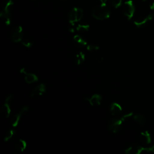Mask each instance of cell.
Here are the masks:
<instances>
[{
  "instance_id": "obj_1",
  "label": "cell",
  "mask_w": 154,
  "mask_h": 154,
  "mask_svg": "<svg viewBox=\"0 0 154 154\" xmlns=\"http://www.w3.org/2000/svg\"><path fill=\"white\" fill-rule=\"evenodd\" d=\"M111 11L106 4H101L100 5L95 7L91 11L92 16L97 20H105L109 17Z\"/></svg>"
},
{
  "instance_id": "obj_2",
  "label": "cell",
  "mask_w": 154,
  "mask_h": 154,
  "mask_svg": "<svg viewBox=\"0 0 154 154\" xmlns=\"http://www.w3.org/2000/svg\"><path fill=\"white\" fill-rule=\"evenodd\" d=\"M133 115L132 112H129L122 116L119 118H114L110 120L107 125L108 130L113 133H116L119 131L122 128V126L126 119L131 117Z\"/></svg>"
},
{
  "instance_id": "obj_3",
  "label": "cell",
  "mask_w": 154,
  "mask_h": 154,
  "mask_svg": "<svg viewBox=\"0 0 154 154\" xmlns=\"http://www.w3.org/2000/svg\"><path fill=\"white\" fill-rule=\"evenodd\" d=\"M13 100V94H9L5 99V102L0 108V116L4 119L10 117L11 113V104Z\"/></svg>"
},
{
  "instance_id": "obj_4",
  "label": "cell",
  "mask_w": 154,
  "mask_h": 154,
  "mask_svg": "<svg viewBox=\"0 0 154 154\" xmlns=\"http://www.w3.org/2000/svg\"><path fill=\"white\" fill-rule=\"evenodd\" d=\"M29 109V107L27 105L22 106L18 112L16 113L11 117L10 119L11 125L13 127H16L19 125L21 118L28 113Z\"/></svg>"
},
{
  "instance_id": "obj_5",
  "label": "cell",
  "mask_w": 154,
  "mask_h": 154,
  "mask_svg": "<svg viewBox=\"0 0 154 154\" xmlns=\"http://www.w3.org/2000/svg\"><path fill=\"white\" fill-rule=\"evenodd\" d=\"M83 14L84 11L82 8L79 7L73 8L69 13L68 18L69 23H75L80 21L83 17Z\"/></svg>"
},
{
  "instance_id": "obj_6",
  "label": "cell",
  "mask_w": 154,
  "mask_h": 154,
  "mask_svg": "<svg viewBox=\"0 0 154 154\" xmlns=\"http://www.w3.org/2000/svg\"><path fill=\"white\" fill-rule=\"evenodd\" d=\"M23 28L21 26H16L10 32V39L14 43L21 42L23 39Z\"/></svg>"
},
{
  "instance_id": "obj_7",
  "label": "cell",
  "mask_w": 154,
  "mask_h": 154,
  "mask_svg": "<svg viewBox=\"0 0 154 154\" xmlns=\"http://www.w3.org/2000/svg\"><path fill=\"white\" fill-rule=\"evenodd\" d=\"M135 12V7L132 0H128L124 2L123 5V14L127 17L128 20H131Z\"/></svg>"
},
{
  "instance_id": "obj_8",
  "label": "cell",
  "mask_w": 154,
  "mask_h": 154,
  "mask_svg": "<svg viewBox=\"0 0 154 154\" xmlns=\"http://www.w3.org/2000/svg\"><path fill=\"white\" fill-rule=\"evenodd\" d=\"M126 154H140L143 152H150V147H144L137 144H133L125 150Z\"/></svg>"
},
{
  "instance_id": "obj_9",
  "label": "cell",
  "mask_w": 154,
  "mask_h": 154,
  "mask_svg": "<svg viewBox=\"0 0 154 154\" xmlns=\"http://www.w3.org/2000/svg\"><path fill=\"white\" fill-rule=\"evenodd\" d=\"M19 72L21 74L23 75L24 80L27 84H32L38 80V77L35 74L28 72L24 67L20 68L19 69Z\"/></svg>"
},
{
  "instance_id": "obj_10",
  "label": "cell",
  "mask_w": 154,
  "mask_h": 154,
  "mask_svg": "<svg viewBox=\"0 0 154 154\" xmlns=\"http://www.w3.org/2000/svg\"><path fill=\"white\" fill-rule=\"evenodd\" d=\"M154 19V13H150L144 17H140L136 19L134 23L137 27H143L146 25L149 21Z\"/></svg>"
},
{
  "instance_id": "obj_11",
  "label": "cell",
  "mask_w": 154,
  "mask_h": 154,
  "mask_svg": "<svg viewBox=\"0 0 154 154\" xmlns=\"http://www.w3.org/2000/svg\"><path fill=\"white\" fill-rule=\"evenodd\" d=\"M46 91V87L45 84L42 83L36 86L29 93V96L31 97H35L42 96Z\"/></svg>"
},
{
  "instance_id": "obj_12",
  "label": "cell",
  "mask_w": 154,
  "mask_h": 154,
  "mask_svg": "<svg viewBox=\"0 0 154 154\" xmlns=\"http://www.w3.org/2000/svg\"><path fill=\"white\" fill-rule=\"evenodd\" d=\"M27 143L25 140L23 139L17 140L14 145V151L15 153H19L23 152L26 148Z\"/></svg>"
},
{
  "instance_id": "obj_13",
  "label": "cell",
  "mask_w": 154,
  "mask_h": 154,
  "mask_svg": "<svg viewBox=\"0 0 154 154\" xmlns=\"http://www.w3.org/2000/svg\"><path fill=\"white\" fill-rule=\"evenodd\" d=\"M85 99L89 103L91 106H99L101 103L102 96L99 94H94L90 98H85Z\"/></svg>"
},
{
  "instance_id": "obj_14",
  "label": "cell",
  "mask_w": 154,
  "mask_h": 154,
  "mask_svg": "<svg viewBox=\"0 0 154 154\" xmlns=\"http://www.w3.org/2000/svg\"><path fill=\"white\" fill-rule=\"evenodd\" d=\"M2 11L11 14L14 7V2L13 0H3L1 3Z\"/></svg>"
},
{
  "instance_id": "obj_15",
  "label": "cell",
  "mask_w": 154,
  "mask_h": 154,
  "mask_svg": "<svg viewBox=\"0 0 154 154\" xmlns=\"http://www.w3.org/2000/svg\"><path fill=\"white\" fill-rule=\"evenodd\" d=\"M122 106L116 102H112L109 106V111L112 116H118L122 111Z\"/></svg>"
},
{
  "instance_id": "obj_16",
  "label": "cell",
  "mask_w": 154,
  "mask_h": 154,
  "mask_svg": "<svg viewBox=\"0 0 154 154\" xmlns=\"http://www.w3.org/2000/svg\"><path fill=\"white\" fill-rule=\"evenodd\" d=\"M140 140L142 143L144 144H150L152 141V138L149 132L146 131L141 132L140 135Z\"/></svg>"
},
{
  "instance_id": "obj_17",
  "label": "cell",
  "mask_w": 154,
  "mask_h": 154,
  "mask_svg": "<svg viewBox=\"0 0 154 154\" xmlns=\"http://www.w3.org/2000/svg\"><path fill=\"white\" fill-rule=\"evenodd\" d=\"M0 17L5 25H9L11 23V14L2 10L0 13Z\"/></svg>"
},
{
  "instance_id": "obj_18",
  "label": "cell",
  "mask_w": 154,
  "mask_h": 154,
  "mask_svg": "<svg viewBox=\"0 0 154 154\" xmlns=\"http://www.w3.org/2000/svg\"><path fill=\"white\" fill-rule=\"evenodd\" d=\"M133 119L134 121L140 126H144L146 123L145 117L141 114H137L134 116Z\"/></svg>"
},
{
  "instance_id": "obj_19",
  "label": "cell",
  "mask_w": 154,
  "mask_h": 154,
  "mask_svg": "<svg viewBox=\"0 0 154 154\" xmlns=\"http://www.w3.org/2000/svg\"><path fill=\"white\" fill-rule=\"evenodd\" d=\"M84 60H85V55L82 52H80L78 54H76L73 59L74 63L77 65L81 64L84 61Z\"/></svg>"
},
{
  "instance_id": "obj_20",
  "label": "cell",
  "mask_w": 154,
  "mask_h": 154,
  "mask_svg": "<svg viewBox=\"0 0 154 154\" xmlns=\"http://www.w3.org/2000/svg\"><path fill=\"white\" fill-rule=\"evenodd\" d=\"M15 134H16V131L15 130L13 129H9L8 130L5 135H4V142H8L10 140H11V139L13 138L14 136L15 135Z\"/></svg>"
},
{
  "instance_id": "obj_21",
  "label": "cell",
  "mask_w": 154,
  "mask_h": 154,
  "mask_svg": "<svg viewBox=\"0 0 154 154\" xmlns=\"http://www.w3.org/2000/svg\"><path fill=\"white\" fill-rule=\"evenodd\" d=\"M73 40L76 43H77L78 45H79L81 46H84L87 45V42L81 36L79 35H74Z\"/></svg>"
},
{
  "instance_id": "obj_22",
  "label": "cell",
  "mask_w": 154,
  "mask_h": 154,
  "mask_svg": "<svg viewBox=\"0 0 154 154\" xmlns=\"http://www.w3.org/2000/svg\"><path fill=\"white\" fill-rule=\"evenodd\" d=\"M89 28L90 26L88 24H78L76 29L79 32H87L88 31Z\"/></svg>"
},
{
  "instance_id": "obj_23",
  "label": "cell",
  "mask_w": 154,
  "mask_h": 154,
  "mask_svg": "<svg viewBox=\"0 0 154 154\" xmlns=\"http://www.w3.org/2000/svg\"><path fill=\"white\" fill-rule=\"evenodd\" d=\"M109 3L113 7L117 8L120 6H121L122 3V0H110Z\"/></svg>"
},
{
  "instance_id": "obj_24",
  "label": "cell",
  "mask_w": 154,
  "mask_h": 154,
  "mask_svg": "<svg viewBox=\"0 0 154 154\" xmlns=\"http://www.w3.org/2000/svg\"><path fill=\"white\" fill-rule=\"evenodd\" d=\"M22 45L25 46V48H30L32 47V42H31L29 40H22Z\"/></svg>"
},
{
  "instance_id": "obj_25",
  "label": "cell",
  "mask_w": 154,
  "mask_h": 154,
  "mask_svg": "<svg viewBox=\"0 0 154 154\" xmlns=\"http://www.w3.org/2000/svg\"><path fill=\"white\" fill-rule=\"evenodd\" d=\"M99 48V47L96 45H93V44H90V45H88L87 46V49L88 51H97L98 50Z\"/></svg>"
},
{
  "instance_id": "obj_26",
  "label": "cell",
  "mask_w": 154,
  "mask_h": 154,
  "mask_svg": "<svg viewBox=\"0 0 154 154\" xmlns=\"http://www.w3.org/2000/svg\"><path fill=\"white\" fill-rule=\"evenodd\" d=\"M74 24L72 23H70V25L69 26V30L71 32H74L75 31V28H74Z\"/></svg>"
},
{
  "instance_id": "obj_27",
  "label": "cell",
  "mask_w": 154,
  "mask_h": 154,
  "mask_svg": "<svg viewBox=\"0 0 154 154\" xmlns=\"http://www.w3.org/2000/svg\"><path fill=\"white\" fill-rule=\"evenodd\" d=\"M150 8L151 10H154V1H152V2H151V4H150Z\"/></svg>"
},
{
  "instance_id": "obj_28",
  "label": "cell",
  "mask_w": 154,
  "mask_h": 154,
  "mask_svg": "<svg viewBox=\"0 0 154 154\" xmlns=\"http://www.w3.org/2000/svg\"><path fill=\"white\" fill-rule=\"evenodd\" d=\"M108 0H100L101 4H106V2H107Z\"/></svg>"
},
{
  "instance_id": "obj_29",
  "label": "cell",
  "mask_w": 154,
  "mask_h": 154,
  "mask_svg": "<svg viewBox=\"0 0 154 154\" xmlns=\"http://www.w3.org/2000/svg\"><path fill=\"white\" fill-rule=\"evenodd\" d=\"M141 1H146V0H141Z\"/></svg>"
}]
</instances>
